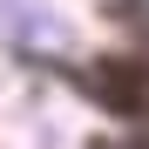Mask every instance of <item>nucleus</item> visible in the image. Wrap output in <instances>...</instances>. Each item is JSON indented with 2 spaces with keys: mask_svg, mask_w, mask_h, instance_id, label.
<instances>
[{
  "mask_svg": "<svg viewBox=\"0 0 149 149\" xmlns=\"http://www.w3.org/2000/svg\"><path fill=\"white\" fill-rule=\"evenodd\" d=\"M81 88L102 95L115 115H149V68L142 61H102V68L81 74Z\"/></svg>",
  "mask_w": 149,
  "mask_h": 149,
  "instance_id": "obj_1",
  "label": "nucleus"
},
{
  "mask_svg": "<svg viewBox=\"0 0 149 149\" xmlns=\"http://www.w3.org/2000/svg\"><path fill=\"white\" fill-rule=\"evenodd\" d=\"M102 149H149V129H136V136H122V142H102Z\"/></svg>",
  "mask_w": 149,
  "mask_h": 149,
  "instance_id": "obj_2",
  "label": "nucleus"
}]
</instances>
